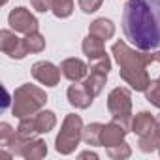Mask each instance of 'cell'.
Wrapping results in <instances>:
<instances>
[{
	"label": "cell",
	"instance_id": "obj_1",
	"mask_svg": "<svg viewBox=\"0 0 160 160\" xmlns=\"http://www.w3.org/2000/svg\"><path fill=\"white\" fill-rule=\"evenodd\" d=\"M122 32L139 51L160 47V0H128L122 12Z\"/></svg>",
	"mask_w": 160,
	"mask_h": 160
},
{
	"label": "cell",
	"instance_id": "obj_2",
	"mask_svg": "<svg viewBox=\"0 0 160 160\" xmlns=\"http://www.w3.org/2000/svg\"><path fill=\"white\" fill-rule=\"evenodd\" d=\"M111 53L119 64L121 79L126 81L134 91L145 92V89L151 85V77L147 73V66L151 62H160V51L154 53H141L136 49H130L124 42H115L111 45Z\"/></svg>",
	"mask_w": 160,
	"mask_h": 160
},
{
	"label": "cell",
	"instance_id": "obj_3",
	"mask_svg": "<svg viewBox=\"0 0 160 160\" xmlns=\"http://www.w3.org/2000/svg\"><path fill=\"white\" fill-rule=\"evenodd\" d=\"M47 102V94L45 91H42L36 85L25 83L19 89H15L13 92V106H12V113L17 119H25L30 117L34 113H38Z\"/></svg>",
	"mask_w": 160,
	"mask_h": 160
},
{
	"label": "cell",
	"instance_id": "obj_4",
	"mask_svg": "<svg viewBox=\"0 0 160 160\" xmlns=\"http://www.w3.org/2000/svg\"><path fill=\"white\" fill-rule=\"evenodd\" d=\"M83 121L79 115L70 113L66 115V119L62 121L60 132L55 139V149L60 154H72L75 151V147L79 145V141L83 139Z\"/></svg>",
	"mask_w": 160,
	"mask_h": 160
},
{
	"label": "cell",
	"instance_id": "obj_5",
	"mask_svg": "<svg viewBox=\"0 0 160 160\" xmlns=\"http://www.w3.org/2000/svg\"><path fill=\"white\" fill-rule=\"evenodd\" d=\"M108 109L119 124L130 130L132 124V92L124 87H115L108 96Z\"/></svg>",
	"mask_w": 160,
	"mask_h": 160
},
{
	"label": "cell",
	"instance_id": "obj_6",
	"mask_svg": "<svg viewBox=\"0 0 160 160\" xmlns=\"http://www.w3.org/2000/svg\"><path fill=\"white\" fill-rule=\"evenodd\" d=\"M57 124V117L53 111L45 109V111H38L30 117H25V119H19V126H17V132L25 138H34L38 134H47L55 128Z\"/></svg>",
	"mask_w": 160,
	"mask_h": 160
},
{
	"label": "cell",
	"instance_id": "obj_7",
	"mask_svg": "<svg viewBox=\"0 0 160 160\" xmlns=\"http://www.w3.org/2000/svg\"><path fill=\"white\" fill-rule=\"evenodd\" d=\"M0 49H2L4 55L12 57V58H25L28 55V49H27V43H25V38H19L15 34V30H0Z\"/></svg>",
	"mask_w": 160,
	"mask_h": 160
},
{
	"label": "cell",
	"instance_id": "obj_8",
	"mask_svg": "<svg viewBox=\"0 0 160 160\" xmlns=\"http://www.w3.org/2000/svg\"><path fill=\"white\" fill-rule=\"evenodd\" d=\"M8 23H10V27L15 32L25 34V36L38 30V19L27 8H15V10H12L10 15H8Z\"/></svg>",
	"mask_w": 160,
	"mask_h": 160
},
{
	"label": "cell",
	"instance_id": "obj_9",
	"mask_svg": "<svg viewBox=\"0 0 160 160\" xmlns=\"http://www.w3.org/2000/svg\"><path fill=\"white\" fill-rule=\"evenodd\" d=\"M60 73H62L60 68H57L49 60H40V62H34L32 66V77L45 87H57L60 81Z\"/></svg>",
	"mask_w": 160,
	"mask_h": 160
},
{
	"label": "cell",
	"instance_id": "obj_10",
	"mask_svg": "<svg viewBox=\"0 0 160 160\" xmlns=\"http://www.w3.org/2000/svg\"><path fill=\"white\" fill-rule=\"evenodd\" d=\"M126 132H128V130H126L122 124H119L117 121H111V122L104 124V128H102L100 145L106 147V149H108V147H113V145H119V143L124 141Z\"/></svg>",
	"mask_w": 160,
	"mask_h": 160
},
{
	"label": "cell",
	"instance_id": "obj_11",
	"mask_svg": "<svg viewBox=\"0 0 160 160\" xmlns=\"http://www.w3.org/2000/svg\"><path fill=\"white\" fill-rule=\"evenodd\" d=\"M66 94H68V102H70L73 108H77V109H87V108L94 102V96L85 89L83 83L79 85V81H75L73 85H70Z\"/></svg>",
	"mask_w": 160,
	"mask_h": 160
},
{
	"label": "cell",
	"instance_id": "obj_12",
	"mask_svg": "<svg viewBox=\"0 0 160 160\" xmlns=\"http://www.w3.org/2000/svg\"><path fill=\"white\" fill-rule=\"evenodd\" d=\"M60 72L66 79L70 81H81V79L87 77V72H89V66L81 60V58H66L60 62Z\"/></svg>",
	"mask_w": 160,
	"mask_h": 160
},
{
	"label": "cell",
	"instance_id": "obj_13",
	"mask_svg": "<svg viewBox=\"0 0 160 160\" xmlns=\"http://www.w3.org/2000/svg\"><path fill=\"white\" fill-rule=\"evenodd\" d=\"M47 154V145H45V141L43 139H34V138H28L23 145H21V149H19V152H17V156H23V158H27V160H40V158H43Z\"/></svg>",
	"mask_w": 160,
	"mask_h": 160
},
{
	"label": "cell",
	"instance_id": "obj_14",
	"mask_svg": "<svg viewBox=\"0 0 160 160\" xmlns=\"http://www.w3.org/2000/svg\"><path fill=\"white\" fill-rule=\"evenodd\" d=\"M156 126V117H152L149 111H139L136 117H132V124H130V130L141 138V136H147L149 132H152Z\"/></svg>",
	"mask_w": 160,
	"mask_h": 160
},
{
	"label": "cell",
	"instance_id": "obj_15",
	"mask_svg": "<svg viewBox=\"0 0 160 160\" xmlns=\"http://www.w3.org/2000/svg\"><path fill=\"white\" fill-rule=\"evenodd\" d=\"M81 49H83V53L87 55L89 62H92V60H96V58H100V57H104V55H106L104 40H102V38H98V36H92V34H89V36L83 40Z\"/></svg>",
	"mask_w": 160,
	"mask_h": 160
},
{
	"label": "cell",
	"instance_id": "obj_16",
	"mask_svg": "<svg viewBox=\"0 0 160 160\" xmlns=\"http://www.w3.org/2000/svg\"><path fill=\"white\" fill-rule=\"evenodd\" d=\"M106 79H108V72L91 70V73L87 75V79L83 81V85H85V89L96 98V96L104 91V87H106Z\"/></svg>",
	"mask_w": 160,
	"mask_h": 160
},
{
	"label": "cell",
	"instance_id": "obj_17",
	"mask_svg": "<svg viewBox=\"0 0 160 160\" xmlns=\"http://www.w3.org/2000/svg\"><path fill=\"white\" fill-rule=\"evenodd\" d=\"M89 34L98 36V38H102V40H109V38H113V34H115V25H113L109 19H106V17L94 19V21L91 23V27H89Z\"/></svg>",
	"mask_w": 160,
	"mask_h": 160
},
{
	"label": "cell",
	"instance_id": "obj_18",
	"mask_svg": "<svg viewBox=\"0 0 160 160\" xmlns=\"http://www.w3.org/2000/svg\"><path fill=\"white\" fill-rule=\"evenodd\" d=\"M138 145L143 152H152V151L160 149V130H158V126H154V130L149 132L147 136H141Z\"/></svg>",
	"mask_w": 160,
	"mask_h": 160
},
{
	"label": "cell",
	"instance_id": "obj_19",
	"mask_svg": "<svg viewBox=\"0 0 160 160\" xmlns=\"http://www.w3.org/2000/svg\"><path fill=\"white\" fill-rule=\"evenodd\" d=\"M51 12L58 19H66L73 12V0H51Z\"/></svg>",
	"mask_w": 160,
	"mask_h": 160
},
{
	"label": "cell",
	"instance_id": "obj_20",
	"mask_svg": "<svg viewBox=\"0 0 160 160\" xmlns=\"http://www.w3.org/2000/svg\"><path fill=\"white\" fill-rule=\"evenodd\" d=\"M102 128H104V124H100V122H92V124L85 126L83 128V141L87 145H100Z\"/></svg>",
	"mask_w": 160,
	"mask_h": 160
},
{
	"label": "cell",
	"instance_id": "obj_21",
	"mask_svg": "<svg viewBox=\"0 0 160 160\" xmlns=\"http://www.w3.org/2000/svg\"><path fill=\"white\" fill-rule=\"evenodd\" d=\"M25 43H27V49L28 53H42L45 49V38L36 30V32H30L25 36Z\"/></svg>",
	"mask_w": 160,
	"mask_h": 160
},
{
	"label": "cell",
	"instance_id": "obj_22",
	"mask_svg": "<svg viewBox=\"0 0 160 160\" xmlns=\"http://www.w3.org/2000/svg\"><path fill=\"white\" fill-rule=\"evenodd\" d=\"M106 152H108V156L113 158V160H124V158H130L132 149H130V145H128L126 141H122V143H119V145L108 147Z\"/></svg>",
	"mask_w": 160,
	"mask_h": 160
},
{
	"label": "cell",
	"instance_id": "obj_23",
	"mask_svg": "<svg viewBox=\"0 0 160 160\" xmlns=\"http://www.w3.org/2000/svg\"><path fill=\"white\" fill-rule=\"evenodd\" d=\"M145 98H147V102H151L154 108L160 109V79L151 81V85L145 89Z\"/></svg>",
	"mask_w": 160,
	"mask_h": 160
},
{
	"label": "cell",
	"instance_id": "obj_24",
	"mask_svg": "<svg viewBox=\"0 0 160 160\" xmlns=\"http://www.w3.org/2000/svg\"><path fill=\"white\" fill-rule=\"evenodd\" d=\"M104 0H79V8L85 13H94L96 10H100Z\"/></svg>",
	"mask_w": 160,
	"mask_h": 160
},
{
	"label": "cell",
	"instance_id": "obj_25",
	"mask_svg": "<svg viewBox=\"0 0 160 160\" xmlns=\"http://www.w3.org/2000/svg\"><path fill=\"white\" fill-rule=\"evenodd\" d=\"M15 132H17V130H13L8 122H2V124H0V145H4Z\"/></svg>",
	"mask_w": 160,
	"mask_h": 160
},
{
	"label": "cell",
	"instance_id": "obj_26",
	"mask_svg": "<svg viewBox=\"0 0 160 160\" xmlns=\"http://www.w3.org/2000/svg\"><path fill=\"white\" fill-rule=\"evenodd\" d=\"M30 6L40 13H45L51 10V0H30Z\"/></svg>",
	"mask_w": 160,
	"mask_h": 160
},
{
	"label": "cell",
	"instance_id": "obj_27",
	"mask_svg": "<svg viewBox=\"0 0 160 160\" xmlns=\"http://www.w3.org/2000/svg\"><path fill=\"white\" fill-rule=\"evenodd\" d=\"M79 158H92V160H96L98 154H96V152H91V151H85V152L79 154Z\"/></svg>",
	"mask_w": 160,
	"mask_h": 160
},
{
	"label": "cell",
	"instance_id": "obj_28",
	"mask_svg": "<svg viewBox=\"0 0 160 160\" xmlns=\"http://www.w3.org/2000/svg\"><path fill=\"white\" fill-rule=\"evenodd\" d=\"M156 126H158V130H160V115H156Z\"/></svg>",
	"mask_w": 160,
	"mask_h": 160
},
{
	"label": "cell",
	"instance_id": "obj_29",
	"mask_svg": "<svg viewBox=\"0 0 160 160\" xmlns=\"http://www.w3.org/2000/svg\"><path fill=\"white\" fill-rule=\"evenodd\" d=\"M6 2H8V0H2V4H6Z\"/></svg>",
	"mask_w": 160,
	"mask_h": 160
},
{
	"label": "cell",
	"instance_id": "obj_30",
	"mask_svg": "<svg viewBox=\"0 0 160 160\" xmlns=\"http://www.w3.org/2000/svg\"><path fill=\"white\" fill-rule=\"evenodd\" d=\"M158 152H160V149H158Z\"/></svg>",
	"mask_w": 160,
	"mask_h": 160
},
{
	"label": "cell",
	"instance_id": "obj_31",
	"mask_svg": "<svg viewBox=\"0 0 160 160\" xmlns=\"http://www.w3.org/2000/svg\"><path fill=\"white\" fill-rule=\"evenodd\" d=\"M158 79H160V77H158Z\"/></svg>",
	"mask_w": 160,
	"mask_h": 160
}]
</instances>
